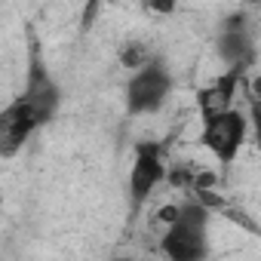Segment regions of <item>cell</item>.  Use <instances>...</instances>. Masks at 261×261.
I'll return each instance as SVG.
<instances>
[{"instance_id": "obj_1", "label": "cell", "mask_w": 261, "mask_h": 261, "mask_svg": "<svg viewBox=\"0 0 261 261\" xmlns=\"http://www.w3.org/2000/svg\"><path fill=\"white\" fill-rule=\"evenodd\" d=\"M206 227H209V209L197 203H185L175 209V218L166 224L163 233V252L172 261H200L209 252L206 243Z\"/></svg>"}, {"instance_id": "obj_2", "label": "cell", "mask_w": 261, "mask_h": 261, "mask_svg": "<svg viewBox=\"0 0 261 261\" xmlns=\"http://www.w3.org/2000/svg\"><path fill=\"white\" fill-rule=\"evenodd\" d=\"M172 92V74L163 68V62H145L136 68L133 80L126 83V108L129 114H154L163 108V101Z\"/></svg>"}, {"instance_id": "obj_3", "label": "cell", "mask_w": 261, "mask_h": 261, "mask_svg": "<svg viewBox=\"0 0 261 261\" xmlns=\"http://www.w3.org/2000/svg\"><path fill=\"white\" fill-rule=\"evenodd\" d=\"M243 142H246V117H243L237 108H230V111H224V114H218V117L203 120L200 145H203L218 163H224V166L233 163V157L240 154Z\"/></svg>"}, {"instance_id": "obj_4", "label": "cell", "mask_w": 261, "mask_h": 261, "mask_svg": "<svg viewBox=\"0 0 261 261\" xmlns=\"http://www.w3.org/2000/svg\"><path fill=\"white\" fill-rule=\"evenodd\" d=\"M166 178V163H163V148L157 142H142L136 148V160H133V172H129V200L139 209L154 188Z\"/></svg>"}, {"instance_id": "obj_5", "label": "cell", "mask_w": 261, "mask_h": 261, "mask_svg": "<svg viewBox=\"0 0 261 261\" xmlns=\"http://www.w3.org/2000/svg\"><path fill=\"white\" fill-rule=\"evenodd\" d=\"M40 117L31 111V105L19 95L0 111V157H16L34 129H40Z\"/></svg>"}, {"instance_id": "obj_6", "label": "cell", "mask_w": 261, "mask_h": 261, "mask_svg": "<svg viewBox=\"0 0 261 261\" xmlns=\"http://www.w3.org/2000/svg\"><path fill=\"white\" fill-rule=\"evenodd\" d=\"M22 98L31 105V111L40 117V123H49L59 108V86L43 68V59L37 56V46H31V65H28V83Z\"/></svg>"}, {"instance_id": "obj_7", "label": "cell", "mask_w": 261, "mask_h": 261, "mask_svg": "<svg viewBox=\"0 0 261 261\" xmlns=\"http://www.w3.org/2000/svg\"><path fill=\"white\" fill-rule=\"evenodd\" d=\"M218 56L237 71H246L255 62V43H252V31H249L246 16H230L224 22L221 37H218Z\"/></svg>"}, {"instance_id": "obj_8", "label": "cell", "mask_w": 261, "mask_h": 261, "mask_svg": "<svg viewBox=\"0 0 261 261\" xmlns=\"http://www.w3.org/2000/svg\"><path fill=\"white\" fill-rule=\"evenodd\" d=\"M243 83V71L237 68H227L218 80H212L209 86H203L197 92V108H200V117L209 120V117H218L224 111L233 108V98H237V89Z\"/></svg>"}, {"instance_id": "obj_9", "label": "cell", "mask_w": 261, "mask_h": 261, "mask_svg": "<svg viewBox=\"0 0 261 261\" xmlns=\"http://www.w3.org/2000/svg\"><path fill=\"white\" fill-rule=\"evenodd\" d=\"M120 62L126 65V68H142L145 62H151V53H148V46L145 43H139V40H133V43H126L123 46V53H120Z\"/></svg>"}, {"instance_id": "obj_10", "label": "cell", "mask_w": 261, "mask_h": 261, "mask_svg": "<svg viewBox=\"0 0 261 261\" xmlns=\"http://www.w3.org/2000/svg\"><path fill=\"white\" fill-rule=\"evenodd\" d=\"M142 7L154 16H172L175 13V0H142Z\"/></svg>"}, {"instance_id": "obj_11", "label": "cell", "mask_w": 261, "mask_h": 261, "mask_svg": "<svg viewBox=\"0 0 261 261\" xmlns=\"http://www.w3.org/2000/svg\"><path fill=\"white\" fill-rule=\"evenodd\" d=\"M98 4H101V0H89V4H86V10H83V28H89V25L95 22V10H98Z\"/></svg>"}]
</instances>
